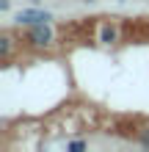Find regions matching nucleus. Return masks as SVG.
<instances>
[{"label": "nucleus", "instance_id": "nucleus-1", "mask_svg": "<svg viewBox=\"0 0 149 152\" xmlns=\"http://www.w3.org/2000/svg\"><path fill=\"white\" fill-rule=\"evenodd\" d=\"M28 42L33 44V47H47V44H52V28H50V22L31 25V31H28Z\"/></svg>", "mask_w": 149, "mask_h": 152}, {"label": "nucleus", "instance_id": "nucleus-2", "mask_svg": "<svg viewBox=\"0 0 149 152\" xmlns=\"http://www.w3.org/2000/svg\"><path fill=\"white\" fill-rule=\"evenodd\" d=\"M50 20H52V14L44 11V8H22L14 17L17 25H39V22H50Z\"/></svg>", "mask_w": 149, "mask_h": 152}, {"label": "nucleus", "instance_id": "nucleus-3", "mask_svg": "<svg viewBox=\"0 0 149 152\" xmlns=\"http://www.w3.org/2000/svg\"><path fill=\"white\" fill-rule=\"evenodd\" d=\"M116 39H119V33H116L113 25H105V28L100 31V42H102V44H113Z\"/></svg>", "mask_w": 149, "mask_h": 152}, {"label": "nucleus", "instance_id": "nucleus-4", "mask_svg": "<svg viewBox=\"0 0 149 152\" xmlns=\"http://www.w3.org/2000/svg\"><path fill=\"white\" fill-rule=\"evenodd\" d=\"M8 53H11V36H0V56L8 58Z\"/></svg>", "mask_w": 149, "mask_h": 152}, {"label": "nucleus", "instance_id": "nucleus-5", "mask_svg": "<svg viewBox=\"0 0 149 152\" xmlns=\"http://www.w3.org/2000/svg\"><path fill=\"white\" fill-rule=\"evenodd\" d=\"M89 144H86V141H72V144H66V149L69 152H80V149H86Z\"/></svg>", "mask_w": 149, "mask_h": 152}, {"label": "nucleus", "instance_id": "nucleus-6", "mask_svg": "<svg viewBox=\"0 0 149 152\" xmlns=\"http://www.w3.org/2000/svg\"><path fill=\"white\" fill-rule=\"evenodd\" d=\"M8 6H11L8 0H0V11H8Z\"/></svg>", "mask_w": 149, "mask_h": 152}]
</instances>
